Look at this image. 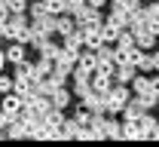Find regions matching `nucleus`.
<instances>
[{
    "label": "nucleus",
    "instance_id": "1",
    "mask_svg": "<svg viewBox=\"0 0 159 147\" xmlns=\"http://www.w3.org/2000/svg\"><path fill=\"white\" fill-rule=\"evenodd\" d=\"M3 37H9V40H19V43H28V37H31V28H28L25 16H9V19H6V25H3Z\"/></svg>",
    "mask_w": 159,
    "mask_h": 147
},
{
    "label": "nucleus",
    "instance_id": "2",
    "mask_svg": "<svg viewBox=\"0 0 159 147\" xmlns=\"http://www.w3.org/2000/svg\"><path fill=\"white\" fill-rule=\"evenodd\" d=\"M129 95H132V92H129L122 83H113L110 89H107V113H119L122 107L129 104Z\"/></svg>",
    "mask_w": 159,
    "mask_h": 147
},
{
    "label": "nucleus",
    "instance_id": "3",
    "mask_svg": "<svg viewBox=\"0 0 159 147\" xmlns=\"http://www.w3.org/2000/svg\"><path fill=\"white\" fill-rule=\"evenodd\" d=\"M83 107L92 110V113H104V110H107V92H95V89H89V92L83 95Z\"/></svg>",
    "mask_w": 159,
    "mask_h": 147
},
{
    "label": "nucleus",
    "instance_id": "4",
    "mask_svg": "<svg viewBox=\"0 0 159 147\" xmlns=\"http://www.w3.org/2000/svg\"><path fill=\"white\" fill-rule=\"evenodd\" d=\"M0 110H3L9 120H16L21 110H25V104H21V95H19V92H16V95H9V92H6V98H3V107H0Z\"/></svg>",
    "mask_w": 159,
    "mask_h": 147
},
{
    "label": "nucleus",
    "instance_id": "5",
    "mask_svg": "<svg viewBox=\"0 0 159 147\" xmlns=\"http://www.w3.org/2000/svg\"><path fill=\"white\" fill-rule=\"evenodd\" d=\"M119 31H122V28H119L116 21H110V19H104V21H101V28H98V34H101V40H104V43H110V46H113V43H116V37H119Z\"/></svg>",
    "mask_w": 159,
    "mask_h": 147
},
{
    "label": "nucleus",
    "instance_id": "6",
    "mask_svg": "<svg viewBox=\"0 0 159 147\" xmlns=\"http://www.w3.org/2000/svg\"><path fill=\"white\" fill-rule=\"evenodd\" d=\"M74 31H77V21H74L70 12H67V16H64V12L55 16V34H58V37H67V34H74Z\"/></svg>",
    "mask_w": 159,
    "mask_h": 147
},
{
    "label": "nucleus",
    "instance_id": "7",
    "mask_svg": "<svg viewBox=\"0 0 159 147\" xmlns=\"http://www.w3.org/2000/svg\"><path fill=\"white\" fill-rule=\"evenodd\" d=\"M122 138H132V141H138L144 138V129H141V120H125V126H122Z\"/></svg>",
    "mask_w": 159,
    "mask_h": 147
},
{
    "label": "nucleus",
    "instance_id": "8",
    "mask_svg": "<svg viewBox=\"0 0 159 147\" xmlns=\"http://www.w3.org/2000/svg\"><path fill=\"white\" fill-rule=\"evenodd\" d=\"M95 62H98V58H95V49H89V52H83V55L77 58L74 67H77V71H86V74H92V71H95Z\"/></svg>",
    "mask_w": 159,
    "mask_h": 147
},
{
    "label": "nucleus",
    "instance_id": "9",
    "mask_svg": "<svg viewBox=\"0 0 159 147\" xmlns=\"http://www.w3.org/2000/svg\"><path fill=\"white\" fill-rule=\"evenodd\" d=\"M89 83H92L95 92H107V89L113 86V77H110V74H92V80H89Z\"/></svg>",
    "mask_w": 159,
    "mask_h": 147
},
{
    "label": "nucleus",
    "instance_id": "10",
    "mask_svg": "<svg viewBox=\"0 0 159 147\" xmlns=\"http://www.w3.org/2000/svg\"><path fill=\"white\" fill-rule=\"evenodd\" d=\"M49 98H52V107H58V110H64V107L70 104V92H67L64 86H58V89H55Z\"/></svg>",
    "mask_w": 159,
    "mask_h": 147
},
{
    "label": "nucleus",
    "instance_id": "11",
    "mask_svg": "<svg viewBox=\"0 0 159 147\" xmlns=\"http://www.w3.org/2000/svg\"><path fill=\"white\" fill-rule=\"evenodd\" d=\"M43 123H46L49 129H55V132H58V126L64 123V113H61L58 107H52V110H46V113H43Z\"/></svg>",
    "mask_w": 159,
    "mask_h": 147
},
{
    "label": "nucleus",
    "instance_id": "12",
    "mask_svg": "<svg viewBox=\"0 0 159 147\" xmlns=\"http://www.w3.org/2000/svg\"><path fill=\"white\" fill-rule=\"evenodd\" d=\"M132 34H135V46H141V49L153 46V40H156V34H153V31H147V28H141V31H132Z\"/></svg>",
    "mask_w": 159,
    "mask_h": 147
},
{
    "label": "nucleus",
    "instance_id": "13",
    "mask_svg": "<svg viewBox=\"0 0 159 147\" xmlns=\"http://www.w3.org/2000/svg\"><path fill=\"white\" fill-rule=\"evenodd\" d=\"M80 135V123L77 120H64L58 126V138H77Z\"/></svg>",
    "mask_w": 159,
    "mask_h": 147
},
{
    "label": "nucleus",
    "instance_id": "14",
    "mask_svg": "<svg viewBox=\"0 0 159 147\" xmlns=\"http://www.w3.org/2000/svg\"><path fill=\"white\" fill-rule=\"evenodd\" d=\"M3 55H6V62H12V64H19L21 58H25V43H19V40H16V46H9V49H6V52H3Z\"/></svg>",
    "mask_w": 159,
    "mask_h": 147
},
{
    "label": "nucleus",
    "instance_id": "15",
    "mask_svg": "<svg viewBox=\"0 0 159 147\" xmlns=\"http://www.w3.org/2000/svg\"><path fill=\"white\" fill-rule=\"evenodd\" d=\"M141 113H144V104H141L138 98H135V101L129 98V104L122 107V117H125V120H135V117H141Z\"/></svg>",
    "mask_w": 159,
    "mask_h": 147
},
{
    "label": "nucleus",
    "instance_id": "16",
    "mask_svg": "<svg viewBox=\"0 0 159 147\" xmlns=\"http://www.w3.org/2000/svg\"><path fill=\"white\" fill-rule=\"evenodd\" d=\"M113 77H116V83H129V80L135 77V67H132V64H116Z\"/></svg>",
    "mask_w": 159,
    "mask_h": 147
},
{
    "label": "nucleus",
    "instance_id": "17",
    "mask_svg": "<svg viewBox=\"0 0 159 147\" xmlns=\"http://www.w3.org/2000/svg\"><path fill=\"white\" fill-rule=\"evenodd\" d=\"M138 120H141V129H144V138H153V129H156V117H150V113L144 110Z\"/></svg>",
    "mask_w": 159,
    "mask_h": 147
},
{
    "label": "nucleus",
    "instance_id": "18",
    "mask_svg": "<svg viewBox=\"0 0 159 147\" xmlns=\"http://www.w3.org/2000/svg\"><path fill=\"white\" fill-rule=\"evenodd\" d=\"M6 6H9V16H25L28 0H6Z\"/></svg>",
    "mask_w": 159,
    "mask_h": 147
},
{
    "label": "nucleus",
    "instance_id": "19",
    "mask_svg": "<svg viewBox=\"0 0 159 147\" xmlns=\"http://www.w3.org/2000/svg\"><path fill=\"white\" fill-rule=\"evenodd\" d=\"M43 3H46V12H49V16H61V12L67 9L64 0H43Z\"/></svg>",
    "mask_w": 159,
    "mask_h": 147
},
{
    "label": "nucleus",
    "instance_id": "20",
    "mask_svg": "<svg viewBox=\"0 0 159 147\" xmlns=\"http://www.w3.org/2000/svg\"><path fill=\"white\" fill-rule=\"evenodd\" d=\"M132 83H135V95H144V92H150V80L147 77H132Z\"/></svg>",
    "mask_w": 159,
    "mask_h": 147
},
{
    "label": "nucleus",
    "instance_id": "21",
    "mask_svg": "<svg viewBox=\"0 0 159 147\" xmlns=\"http://www.w3.org/2000/svg\"><path fill=\"white\" fill-rule=\"evenodd\" d=\"M74 120H77L80 126H89V123H92V110H86V107H80L77 113H74Z\"/></svg>",
    "mask_w": 159,
    "mask_h": 147
},
{
    "label": "nucleus",
    "instance_id": "22",
    "mask_svg": "<svg viewBox=\"0 0 159 147\" xmlns=\"http://www.w3.org/2000/svg\"><path fill=\"white\" fill-rule=\"evenodd\" d=\"M31 16H34V19H40V16H46V3H43V0H37V6L31 9Z\"/></svg>",
    "mask_w": 159,
    "mask_h": 147
},
{
    "label": "nucleus",
    "instance_id": "23",
    "mask_svg": "<svg viewBox=\"0 0 159 147\" xmlns=\"http://www.w3.org/2000/svg\"><path fill=\"white\" fill-rule=\"evenodd\" d=\"M0 92H12V80L0 74Z\"/></svg>",
    "mask_w": 159,
    "mask_h": 147
},
{
    "label": "nucleus",
    "instance_id": "24",
    "mask_svg": "<svg viewBox=\"0 0 159 147\" xmlns=\"http://www.w3.org/2000/svg\"><path fill=\"white\" fill-rule=\"evenodd\" d=\"M144 12H147V19H159V3H150Z\"/></svg>",
    "mask_w": 159,
    "mask_h": 147
},
{
    "label": "nucleus",
    "instance_id": "25",
    "mask_svg": "<svg viewBox=\"0 0 159 147\" xmlns=\"http://www.w3.org/2000/svg\"><path fill=\"white\" fill-rule=\"evenodd\" d=\"M6 19H9V6L0 3V25H6Z\"/></svg>",
    "mask_w": 159,
    "mask_h": 147
},
{
    "label": "nucleus",
    "instance_id": "26",
    "mask_svg": "<svg viewBox=\"0 0 159 147\" xmlns=\"http://www.w3.org/2000/svg\"><path fill=\"white\" fill-rule=\"evenodd\" d=\"M3 126H9V117H6V113L0 110V132H3Z\"/></svg>",
    "mask_w": 159,
    "mask_h": 147
},
{
    "label": "nucleus",
    "instance_id": "27",
    "mask_svg": "<svg viewBox=\"0 0 159 147\" xmlns=\"http://www.w3.org/2000/svg\"><path fill=\"white\" fill-rule=\"evenodd\" d=\"M150 92H156V95H159V77H156V80H150Z\"/></svg>",
    "mask_w": 159,
    "mask_h": 147
},
{
    "label": "nucleus",
    "instance_id": "28",
    "mask_svg": "<svg viewBox=\"0 0 159 147\" xmlns=\"http://www.w3.org/2000/svg\"><path fill=\"white\" fill-rule=\"evenodd\" d=\"M150 62H153V71H159V52H156V55H150Z\"/></svg>",
    "mask_w": 159,
    "mask_h": 147
},
{
    "label": "nucleus",
    "instance_id": "29",
    "mask_svg": "<svg viewBox=\"0 0 159 147\" xmlns=\"http://www.w3.org/2000/svg\"><path fill=\"white\" fill-rule=\"evenodd\" d=\"M3 64H6V55H3V49H0V71H3Z\"/></svg>",
    "mask_w": 159,
    "mask_h": 147
},
{
    "label": "nucleus",
    "instance_id": "30",
    "mask_svg": "<svg viewBox=\"0 0 159 147\" xmlns=\"http://www.w3.org/2000/svg\"><path fill=\"white\" fill-rule=\"evenodd\" d=\"M153 138L159 141V120H156V129H153Z\"/></svg>",
    "mask_w": 159,
    "mask_h": 147
},
{
    "label": "nucleus",
    "instance_id": "31",
    "mask_svg": "<svg viewBox=\"0 0 159 147\" xmlns=\"http://www.w3.org/2000/svg\"><path fill=\"white\" fill-rule=\"evenodd\" d=\"M0 40H3V25H0Z\"/></svg>",
    "mask_w": 159,
    "mask_h": 147
}]
</instances>
